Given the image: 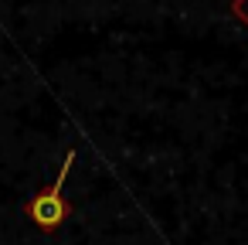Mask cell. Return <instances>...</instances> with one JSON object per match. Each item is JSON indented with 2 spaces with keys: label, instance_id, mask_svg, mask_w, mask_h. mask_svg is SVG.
<instances>
[{
  "label": "cell",
  "instance_id": "cell-1",
  "mask_svg": "<svg viewBox=\"0 0 248 245\" xmlns=\"http://www.w3.org/2000/svg\"><path fill=\"white\" fill-rule=\"evenodd\" d=\"M72 160H75V153L65 157L58 180H55L48 191H41L34 201H28V218H31L38 228H45V231H55V228L68 218V204H65V197H62V184H65V177H68V170H72Z\"/></svg>",
  "mask_w": 248,
  "mask_h": 245
}]
</instances>
